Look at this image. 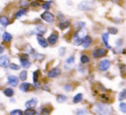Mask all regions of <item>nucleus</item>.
Returning <instances> with one entry per match:
<instances>
[{
	"instance_id": "nucleus-30",
	"label": "nucleus",
	"mask_w": 126,
	"mask_h": 115,
	"mask_svg": "<svg viewBox=\"0 0 126 115\" xmlns=\"http://www.w3.org/2000/svg\"><path fill=\"white\" fill-rule=\"evenodd\" d=\"M37 112L34 108H26L23 112V115H35Z\"/></svg>"
},
{
	"instance_id": "nucleus-34",
	"label": "nucleus",
	"mask_w": 126,
	"mask_h": 115,
	"mask_svg": "<svg viewBox=\"0 0 126 115\" xmlns=\"http://www.w3.org/2000/svg\"><path fill=\"white\" fill-rule=\"evenodd\" d=\"M88 110L86 108H79L76 110V114L77 115H87L88 114Z\"/></svg>"
},
{
	"instance_id": "nucleus-10",
	"label": "nucleus",
	"mask_w": 126,
	"mask_h": 115,
	"mask_svg": "<svg viewBox=\"0 0 126 115\" xmlns=\"http://www.w3.org/2000/svg\"><path fill=\"white\" fill-rule=\"evenodd\" d=\"M11 64L10 62V58L7 55H0V67L2 68H8L9 65Z\"/></svg>"
},
{
	"instance_id": "nucleus-4",
	"label": "nucleus",
	"mask_w": 126,
	"mask_h": 115,
	"mask_svg": "<svg viewBox=\"0 0 126 115\" xmlns=\"http://www.w3.org/2000/svg\"><path fill=\"white\" fill-rule=\"evenodd\" d=\"M47 31V28L45 26V25H42V24H38L33 30H31V33H30V34H35V36L36 35H44Z\"/></svg>"
},
{
	"instance_id": "nucleus-8",
	"label": "nucleus",
	"mask_w": 126,
	"mask_h": 115,
	"mask_svg": "<svg viewBox=\"0 0 126 115\" xmlns=\"http://www.w3.org/2000/svg\"><path fill=\"white\" fill-rule=\"evenodd\" d=\"M71 25H72L71 22L69 21L68 19H67V18H66L65 20H63V21L58 22V23H57L58 28H59L60 30H62V31L68 29V28L71 27Z\"/></svg>"
},
{
	"instance_id": "nucleus-42",
	"label": "nucleus",
	"mask_w": 126,
	"mask_h": 115,
	"mask_svg": "<svg viewBox=\"0 0 126 115\" xmlns=\"http://www.w3.org/2000/svg\"><path fill=\"white\" fill-rule=\"evenodd\" d=\"M63 89L67 92H70V91L73 90V86L71 84H65V85L63 86Z\"/></svg>"
},
{
	"instance_id": "nucleus-29",
	"label": "nucleus",
	"mask_w": 126,
	"mask_h": 115,
	"mask_svg": "<svg viewBox=\"0 0 126 115\" xmlns=\"http://www.w3.org/2000/svg\"><path fill=\"white\" fill-rule=\"evenodd\" d=\"M41 4L42 3L39 2L38 0H32V1H30V6L31 8H33V9H37V8L41 7Z\"/></svg>"
},
{
	"instance_id": "nucleus-15",
	"label": "nucleus",
	"mask_w": 126,
	"mask_h": 115,
	"mask_svg": "<svg viewBox=\"0 0 126 115\" xmlns=\"http://www.w3.org/2000/svg\"><path fill=\"white\" fill-rule=\"evenodd\" d=\"M28 8H20L18 11H16V13H15V18L16 19H20L21 17H23V16H26L27 14H28Z\"/></svg>"
},
{
	"instance_id": "nucleus-41",
	"label": "nucleus",
	"mask_w": 126,
	"mask_h": 115,
	"mask_svg": "<svg viewBox=\"0 0 126 115\" xmlns=\"http://www.w3.org/2000/svg\"><path fill=\"white\" fill-rule=\"evenodd\" d=\"M75 61V58H74V56H70L69 58H67L66 59V64L67 65H73Z\"/></svg>"
},
{
	"instance_id": "nucleus-39",
	"label": "nucleus",
	"mask_w": 126,
	"mask_h": 115,
	"mask_svg": "<svg viewBox=\"0 0 126 115\" xmlns=\"http://www.w3.org/2000/svg\"><path fill=\"white\" fill-rule=\"evenodd\" d=\"M10 115H23V112L20 109H14L10 112Z\"/></svg>"
},
{
	"instance_id": "nucleus-6",
	"label": "nucleus",
	"mask_w": 126,
	"mask_h": 115,
	"mask_svg": "<svg viewBox=\"0 0 126 115\" xmlns=\"http://www.w3.org/2000/svg\"><path fill=\"white\" fill-rule=\"evenodd\" d=\"M59 40V33L57 31H53L50 34L48 35V37L47 38V43L50 46H54L58 42Z\"/></svg>"
},
{
	"instance_id": "nucleus-40",
	"label": "nucleus",
	"mask_w": 126,
	"mask_h": 115,
	"mask_svg": "<svg viewBox=\"0 0 126 115\" xmlns=\"http://www.w3.org/2000/svg\"><path fill=\"white\" fill-rule=\"evenodd\" d=\"M119 110H120L122 113H126V103L125 102L119 103Z\"/></svg>"
},
{
	"instance_id": "nucleus-28",
	"label": "nucleus",
	"mask_w": 126,
	"mask_h": 115,
	"mask_svg": "<svg viewBox=\"0 0 126 115\" xmlns=\"http://www.w3.org/2000/svg\"><path fill=\"white\" fill-rule=\"evenodd\" d=\"M90 62V57L86 54H82L80 56V63L83 65H86Z\"/></svg>"
},
{
	"instance_id": "nucleus-38",
	"label": "nucleus",
	"mask_w": 126,
	"mask_h": 115,
	"mask_svg": "<svg viewBox=\"0 0 126 115\" xmlns=\"http://www.w3.org/2000/svg\"><path fill=\"white\" fill-rule=\"evenodd\" d=\"M9 68L12 70H19L20 68H21V66L16 65V64H15V63H11L9 65Z\"/></svg>"
},
{
	"instance_id": "nucleus-12",
	"label": "nucleus",
	"mask_w": 126,
	"mask_h": 115,
	"mask_svg": "<svg viewBox=\"0 0 126 115\" xmlns=\"http://www.w3.org/2000/svg\"><path fill=\"white\" fill-rule=\"evenodd\" d=\"M61 69L58 68V67H54V68L51 69L48 71L47 77H48L49 78H56V77H58L59 76H61Z\"/></svg>"
},
{
	"instance_id": "nucleus-14",
	"label": "nucleus",
	"mask_w": 126,
	"mask_h": 115,
	"mask_svg": "<svg viewBox=\"0 0 126 115\" xmlns=\"http://www.w3.org/2000/svg\"><path fill=\"white\" fill-rule=\"evenodd\" d=\"M36 40L38 42V44L43 48H47L48 46V43H47V39L44 38L43 35H36Z\"/></svg>"
},
{
	"instance_id": "nucleus-35",
	"label": "nucleus",
	"mask_w": 126,
	"mask_h": 115,
	"mask_svg": "<svg viewBox=\"0 0 126 115\" xmlns=\"http://www.w3.org/2000/svg\"><path fill=\"white\" fill-rule=\"evenodd\" d=\"M56 17V20H57L58 22H61V21H63V20L66 19V16L64 14H63L61 11H58L57 12V15L55 16Z\"/></svg>"
},
{
	"instance_id": "nucleus-43",
	"label": "nucleus",
	"mask_w": 126,
	"mask_h": 115,
	"mask_svg": "<svg viewBox=\"0 0 126 115\" xmlns=\"http://www.w3.org/2000/svg\"><path fill=\"white\" fill-rule=\"evenodd\" d=\"M122 45H123V40L121 38L117 39V40H116V47H120Z\"/></svg>"
},
{
	"instance_id": "nucleus-22",
	"label": "nucleus",
	"mask_w": 126,
	"mask_h": 115,
	"mask_svg": "<svg viewBox=\"0 0 126 115\" xmlns=\"http://www.w3.org/2000/svg\"><path fill=\"white\" fill-rule=\"evenodd\" d=\"M3 94L6 96V97H12L14 95L15 92H14V89H11V88H5V89L3 90Z\"/></svg>"
},
{
	"instance_id": "nucleus-48",
	"label": "nucleus",
	"mask_w": 126,
	"mask_h": 115,
	"mask_svg": "<svg viewBox=\"0 0 126 115\" xmlns=\"http://www.w3.org/2000/svg\"><path fill=\"white\" fill-rule=\"evenodd\" d=\"M4 52V47L2 45H0V54H3Z\"/></svg>"
},
{
	"instance_id": "nucleus-37",
	"label": "nucleus",
	"mask_w": 126,
	"mask_h": 115,
	"mask_svg": "<svg viewBox=\"0 0 126 115\" xmlns=\"http://www.w3.org/2000/svg\"><path fill=\"white\" fill-rule=\"evenodd\" d=\"M39 76H40V70H36L33 72V82H38L39 80Z\"/></svg>"
},
{
	"instance_id": "nucleus-31",
	"label": "nucleus",
	"mask_w": 126,
	"mask_h": 115,
	"mask_svg": "<svg viewBox=\"0 0 126 115\" xmlns=\"http://www.w3.org/2000/svg\"><path fill=\"white\" fill-rule=\"evenodd\" d=\"M67 100V96L65 95V94H58L57 97H56V101H57V102H60V103L64 102V101H66Z\"/></svg>"
},
{
	"instance_id": "nucleus-9",
	"label": "nucleus",
	"mask_w": 126,
	"mask_h": 115,
	"mask_svg": "<svg viewBox=\"0 0 126 115\" xmlns=\"http://www.w3.org/2000/svg\"><path fill=\"white\" fill-rule=\"evenodd\" d=\"M110 67V61L109 59H103L98 64V70L100 71H106Z\"/></svg>"
},
{
	"instance_id": "nucleus-20",
	"label": "nucleus",
	"mask_w": 126,
	"mask_h": 115,
	"mask_svg": "<svg viewBox=\"0 0 126 115\" xmlns=\"http://www.w3.org/2000/svg\"><path fill=\"white\" fill-rule=\"evenodd\" d=\"M13 40V36L11 34H10L9 32H4L2 35V40L4 43H10L11 42V40Z\"/></svg>"
},
{
	"instance_id": "nucleus-7",
	"label": "nucleus",
	"mask_w": 126,
	"mask_h": 115,
	"mask_svg": "<svg viewBox=\"0 0 126 115\" xmlns=\"http://www.w3.org/2000/svg\"><path fill=\"white\" fill-rule=\"evenodd\" d=\"M106 54H107L106 49L98 47V48L95 49L93 52V57L94 58H100L105 57Z\"/></svg>"
},
{
	"instance_id": "nucleus-13",
	"label": "nucleus",
	"mask_w": 126,
	"mask_h": 115,
	"mask_svg": "<svg viewBox=\"0 0 126 115\" xmlns=\"http://www.w3.org/2000/svg\"><path fill=\"white\" fill-rule=\"evenodd\" d=\"M92 44H93V38H92L90 35L86 34V36L83 38L82 44H81V46H82L84 48H88V47L91 46Z\"/></svg>"
},
{
	"instance_id": "nucleus-51",
	"label": "nucleus",
	"mask_w": 126,
	"mask_h": 115,
	"mask_svg": "<svg viewBox=\"0 0 126 115\" xmlns=\"http://www.w3.org/2000/svg\"><path fill=\"white\" fill-rule=\"evenodd\" d=\"M11 102H15V100H14V99H11Z\"/></svg>"
},
{
	"instance_id": "nucleus-21",
	"label": "nucleus",
	"mask_w": 126,
	"mask_h": 115,
	"mask_svg": "<svg viewBox=\"0 0 126 115\" xmlns=\"http://www.w3.org/2000/svg\"><path fill=\"white\" fill-rule=\"evenodd\" d=\"M31 89V84L29 83V82H22L19 85V89L22 91V92H28V91L30 90Z\"/></svg>"
},
{
	"instance_id": "nucleus-26",
	"label": "nucleus",
	"mask_w": 126,
	"mask_h": 115,
	"mask_svg": "<svg viewBox=\"0 0 126 115\" xmlns=\"http://www.w3.org/2000/svg\"><path fill=\"white\" fill-rule=\"evenodd\" d=\"M107 33H108L109 34L115 35L118 33V28H116V27H114V26L108 27V28H107Z\"/></svg>"
},
{
	"instance_id": "nucleus-2",
	"label": "nucleus",
	"mask_w": 126,
	"mask_h": 115,
	"mask_svg": "<svg viewBox=\"0 0 126 115\" xmlns=\"http://www.w3.org/2000/svg\"><path fill=\"white\" fill-rule=\"evenodd\" d=\"M78 10L80 11H91L95 8V3L93 0H83L78 4Z\"/></svg>"
},
{
	"instance_id": "nucleus-24",
	"label": "nucleus",
	"mask_w": 126,
	"mask_h": 115,
	"mask_svg": "<svg viewBox=\"0 0 126 115\" xmlns=\"http://www.w3.org/2000/svg\"><path fill=\"white\" fill-rule=\"evenodd\" d=\"M82 101H83V94L81 93H78L73 98V103H74V104H78V103L81 102Z\"/></svg>"
},
{
	"instance_id": "nucleus-11",
	"label": "nucleus",
	"mask_w": 126,
	"mask_h": 115,
	"mask_svg": "<svg viewBox=\"0 0 126 115\" xmlns=\"http://www.w3.org/2000/svg\"><path fill=\"white\" fill-rule=\"evenodd\" d=\"M19 82V78L15 75H10L7 77V83L11 87H16Z\"/></svg>"
},
{
	"instance_id": "nucleus-19",
	"label": "nucleus",
	"mask_w": 126,
	"mask_h": 115,
	"mask_svg": "<svg viewBox=\"0 0 126 115\" xmlns=\"http://www.w3.org/2000/svg\"><path fill=\"white\" fill-rule=\"evenodd\" d=\"M53 5V1L52 0H47V1H44L41 4V8L44 11H49V10L52 8Z\"/></svg>"
},
{
	"instance_id": "nucleus-25",
	"label": "nucleus",
	"mask_w": 126,
	"mask_h": 115,
	"mask_svg": "<svg viewBox=\"0 0 126 115\" xmlns=\"http://www.w3.org/2000/svg\"><path fill=\"white\" fill-rule=\"evenodd\" d=\"M30 0H20L18 2V6L20 8H28L30 7Z\"/></svg>"
},
{
	"instance_id": "nucleus-49",
	"label": "nucleus",
	"mask_w": 126,
	"mask_h": 115,
	"mask_svg": "<svg viewBox=\"0 0 126 115\" xmlns=\"http://www.w3.org/2000/svg\"><path fill=\"white\" fill-rule=\"evenodd\" d=\"M112 3H115V4H119L121 2V0H110Z\"/></svg>"
},
{
	"instance_id": "nucleus-36",
	"label": "nucleus",
	"mask_w": 126,
	"mask_h": 115,
	"mask_svg": "<svg viewBox=\"0 0 126 115\" xmlns=\"http://www.w3.org/2000/svg\"><path fill=\"white\" fill-rule=\"evenodd\" d=\"M126 99V89H123L118 94V100L119 101H124Z\"/></svg>"
},
{
	"instance_id": "nucleus-23",
	"label": "nucleus",
	"mask_w": 126,
	"mask_h": 115,
	"mask_svg": "<svg viewBox=\"0 0 126 115\" xmlns=\"http://www.w3.org/2000/svg\"><path fill=\"white\" fill-rule=\"evenodd\" d=\"M74 27H75L76 30H80V29H83V28H86V23L83 21H77L76 23H74Z\"/></svg>"
},
{
	"instance_id": "nucleus-18",
	"label": "nucleus",
	"mask_w": 126,
	"mask_h": 115,
	"mask_svg": "<svg viewBox=\"0 0 126 115\" xmlns=\"http://www.w3.org/2000/svg\"><path fill=\"white\" fill-rule=\"evenodd\" d=\"M37 103H38L37 99H35V98H32V99L27 101L24 105L27 108H35V106H36Z\"/></svg>"
},
{
	"instance_id": "nucleus-33",
	"label": "nucleus",
	"mask_w": 126,
	"mask_h": 115,
	"mask_svg": "<svg viewBox=\"0 0 126 115\" xmlns=\"http://www.w3.org/2000/svg\"><path fill=\"white\" fill-rule=\"evenodd\" d=\"M27 77H28V72H27V70H22V71L20 72L19 77H18V78L21 81H23V82H24L27 79Z\"/></svg>"
},
{
	"instance_id": "nucleus-5",
	"label": "nucleus",
	"mask_w": 126,
	"mask_h": 115,
	"mask_svg": "<svg viewBox=\"0 0 126 115\" xmlns=\"http://www.w3.org/2000/svg\"><path fill=\"white\" fill-rule=\"evenodd\" d=\"M19 61L20 64H21V67H23L25 69L30 68V65H31V62L29 60V55L27 53L21 54L19 58Z\"/></svg>"
},
{
	"instance_id": "nucleus-32",
	"label": "nucleus",
	"mask_w": 126,
	"mask_h": 115,
	"mask_svg": "<svg viewBox=\"0 0 126 115\" xmlns=\"http://www.w3.org/2000/svg\"><path fill=\"white\" fill-rule=\"evenodd\" d=\"M50 112H51L50 108L46 107V106H42V107L41 108L40 114L41 115H49L50 114Z\"/></svg>"
},
{
	"instance_id": "nucleus-47",
	"label": "nucleus",
	"mask_w": 126,
	"mask_h": 115,
	"mask_svg": "<svg viewBox=\"0 0 126 115\" xmlns=\"http://www.w3.org/2000/svg\"><path fill=\"white\" fill-rule=\"evenodd\" d=\"M40 87H41V85H40V82H34V88H35V89H40Z\"/></svg>"
},
{
	"instance_id": "nucleus-45",
	"label": "nucleus",
	"mask_w": 126,
	"mask_h": 115,
	"mask_svg": "<svg viewBox=\"0 0 126 115\" xmlns=\"http://www.w3.org/2000/svg\"><path fill=\"white\" fill-rule=\"evenodd\" d=\"M66 52V48L65 47H61L59 49V55L60 56H63Z\"/></svg>"
},
{
	"instance_id": "nucleus-27",
	"label": "nucleus",
	"mask_w": 126,
	"mask_h": 115,
	"mask_svg": "<svg viewBox=\"0 0 126 115\" xmlns=\"http://www.w3.org/2000/svg\"><path fill=\"white\" fill-rule=\"evenodd\" d=\"M31 56H32V58H33L34 59L39 60V61H42V60H43L44 58H45V56H44L43 54H41V53H39V52H34Z\"/></svg>"
},
{
	"instance_id": "nucleus-50",
	"label": "nucleus",
	"mask_w": 126,
	"mask_h": 115,
	"mask_svg": "<svg viewBox=\"0 0 126 115\" xmlns=\"http://www.w3.org/2000/svg\"><path fill=\"white\" fill-rule=\"evenodd\" d=\"M43 89H44V90L49 91V88H48V86H47V85H44V86H43Z\"/></svg>"
},
{
	"instance_id": "nucleus-17",
	"label": "nucleus",
	"mask_w": 126,
	"mask_h": 115,
	"mask_svg": "<svg viewBox=\"0 0 126 115\" xmlns=\"http://www.w3.org/2000/svg\"><path fill=\"white\" fill-rule=\"evenodd\" d=\"M10 23H11V20L7 16H5V15L0 16V24L2 25L3 27L6 28L7 26H9Z\"/></svg>"
},
{
	"instance_id": "nucleus-16",
	"label": "nucleus",
	"mask_w": 126,
	"mask_h": 115,
	"mask_svg": "<svg viewBox=\"0 0 126 115\" xmlns=\"http://www.w3.org/2000/svg\"><path fill=\"white\" fill-rule=\"evenodd\" d=\"M102 41H103L104 45L106 46L107 49H111V46H110V43H109V40H110V34H109L107 32H105V33L102 34Z\"/></svg>"
},
{
	"instance_id": "nucleus-3",
	"label": "nucleus",
	"mask_w": 126,
	"mask_h": 115,
	"mask_svg": "<svg viewBox=\"0 0 126 115\" xmlns=\"http://www.w3.org/2000/svg\"><path fill=\"white\" fill-rule=\"evenodd\" d=\"M41 19L47 23H54L56 20L55 15L49 11H45L41 14Z\"/></svg>"
},
{
	"instance_id": "nucleus-44",
	"label": "nucleus",
	"mask_w": 126,
	"mask_h": 115,
	"mask_svg": "<svg viewBox=\"0 0 126 115\" xmlns=\"http://www.w3.org/2000/svg\"><path fill=\"white\" fill-rule=\"evenodd\" d=\"M100 99H101V101H109V97L105 94H101V95H100Z\"/></svg>"
},
{
	"instance_id": "nucleus-1",
	"label": "nucleus",
	"mask_w": 126,
	"mask_h": 115,
	"mask_svg": "<svg viewBox=\"0 0 126 115\" xmlns=\"http://www.w3.org/2000/svg\"><path fill=\"white\" fill-rule=\"evenodd\" d=\"M94 111L98 115H110L112 109L105 103H97L94 106Z\"/></svg>"
},
{
	"instance_id": "nucleus-46",
	"label": "nucleus",
	"mask_w": 126,
	"mask_h": 115,
	"mask_svg": "<svg viewBox=\"0 0 126 115\" xmlns=\"http://www.w3.org/2000/svg\"><path fill=\"white\" fill-rule=\"evenodd\" d=\"M119 68H120L121 72H122V73L126 74V65H121Z\"/></svg>"
}]
</instances>
